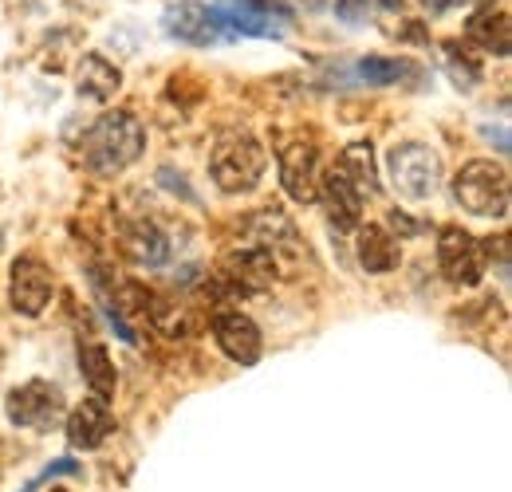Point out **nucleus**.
<instances>
[{
	"label": "nucleus",
	"mask_w": 512,
	"mask_h": 492,
	"mask_svg": "<svg viewBox=\"0 0 512 492\" xmlns=\"http://www.w3.org/2000/svg\"><path fill=\"white\" fill-rule=\"evenodd\" d=\"M166 32L182 44H193V48H209L225 36L221 20L213 16L209 4H197V0H186V4H174L166 8Z\"/></svg>",
	"instance_id": "obj_8"
},
{
	"label": "nucleus",
	"mask_w": 512,
	"mask_h": 492,
	"mask_svg": "<svg viewBox=\"0 0 512 492\" xmlns=\"http://www.w3.org/2000/svg\"><path fill=\"white\" fill-rule=\"evenodd\" d=\"M4 410H8V422H12V426L48 433L60 426L67 406H64L60 386H52V382H44V378H32V382H24V386H16V390L8 394Z\"/></svg>",
	"instance_id": "obj_5"
},
{
	"label": "nucleus",
	"mask_w": 512,
	"mask_h": 492,
	"mask_svg": "<svg viewBox=\"0 0 512 492\" xmlns=\"http://www.w3.org/2000/svg\"><path fill=\"white\" fill-rule=\"evenodd\" d=\"M146 146V130L130 111H111L87 130L83 138V162L99 174V178H115L123 174L130 162H138Z\"/></svg>",
	"instance_id": "obj_1"
},
{
	"label": "nucleus",
	"mask_w": 512,
	"mask_h": 492,
	"mask_svg": "<svg viewBox=\"0 0 512 492\" xmlns=\"http://www.w3.org/2000/svg\"><path fill=\"white\" fill-rule=\"evenodd\" d=\"M213 335H217V347L233 359V363H241V367H253L256 359H260V327H256L249 315H241V311H225V315H217L213 319Z\"/></svg>",
	"instance_id": "obj_9"
},
{
	"label": "nucleus",
	"mask_w": 512,
	"mask_h": 492,
	"mask_svg": "<svg viewBox=\"0 0 512 492\" xmlns=\"http://www.w3.org/2000/svg\"><path fill=\"white\" fill-rule=\"evenodd\" d=\"M264 166H268V154H264V146L256 142L253 134H229L209 154V178L229 197L256 189L260 178H264Z\"/></svg>",
	"instance_id": "obj_2"
},
{
	"label": "nucleus",
	"mask_w": 512,
	"mask_h": 492,
	"mask_svg": "<svg viewBox=\"0 0 512 492\" xmlns=\"http://www.w3.org/2000/svg\"><path fill=\"white\" fill-rule=\"evenodd\" d=\"M390 225H394L398 233H406V237H410V233H418V225H414L410 217H402V213H390Z\"/></svg>",
	"instance_id": "obj_23"
},
{
	"label": "nucleus",
	"mask_w": 512,
	"mask_h": 492,
	"mask_svg": "<svg viewBox=\"0 0 512 492\" xmlns=\"http://www.w3.org/2000/svg\"><path fill=\"white\" fill-rule=\"evenodd\" d=\"M79 370H83V378H87V386L95 390L99 402H107L115 394V367H111L107 347H99V343L79 347Z\"/></svg>",
	"instance_id": "obj_20"
},
{
	"label": "nucleus",
	"mask_w": 512,
	"mask_h": 492,
	"mask_svg": "<svg viewBox=\"0 0 512 492\" xmlns=\"http://www.w3.org/2000/svg\"><path fill=\"white\" fill-rule=\"evenodd\" d=\"M438 264H442L449 284L473 288L485 280V252L477 245V237H469L457 225L442 229V237H438Z\"/></svg>",
	"instance_id": "obj_6"
},
{
	"label": "nucleus",
	"mask_w": 512,
	"mask_h": 492,
	"mask_svg": "<svg viewBox=\"0 0 512 492\" xmlns=\"http://www.w3.org/2000/svg\"><path fill=\"white\" fill-rule=\"evenodd\" d=\"M465 36L477 48L493 52V56H509V20H505V12H477L465 24Z\"/></svg>",
	"instance_id": "obj_19"
},
{
	"label": "nucleus",
	"mask_w": 512,
	"mask_h": 492,
	"mask_svg": "<svg viewBox=\"0 0 512 492\" xmlns=\"http://www.w3.org/2000/svg\"><path fill=\"white\" fill-rule=\"evenodd\" d=\"M335 170L355 185L363 197H371V193L379 189V182H375V158H371V146H367V142H351V146L339 154Z\"/></svg>",
	"instance_id": "obj_18"
},
{
	"label": "nucleus",
	"mask_w": 512,
	"mask_h": 492,
	"mask_svg": "<svg viewBox=\"0 0 512 492\" xmlns=\"http://www.w3.org/2000/svg\"><path fill=\"white\" fill-rule=\"evenodd\" d=\"M335 8H339V16H343V20H351V24H363V20H371V8H367V0H339Z\"/></svg>",
	"instance_id": "obj_22"
},
{
	"label": "nucleus",
	"mask_w": 512,
	"mask_h": 492,
	"mask_svg": "<svg viewBox=\"0 0 512 492\" xmlns=\"http://www.w3.org/2000/svg\"><path fill=\"white\" fill-rule=\"evenodd\" d=\"M304 4H308V8H320L323 0H304Z\"/></svg>",
	"instance_id": "obj_25"
},
{
	"label": "nucleus",
	"mask_w": 512,
	"mask_h": 492,
	"mask_svg": "<svg viewBox=\"0 0 512 492\" xmlns=\"http://www.w3.org/2000/svg\"><path fill=\"white\" fill-rule=\"evenodd\" d=\"M52 492H64V489H52Z\"/></svg>",
	"instance_id": "obj_26"
},
{
	"label": "nucleus",
	"mask_w": 512,
	"mask_h": 492,
	"mask_svg": "<svg viewBox=\"0 0 512 492\" xmlns=\"http://www.w3.org/2000/svg\"><path fill=\"white\" fill-rule=\"evenodd\" d=\"M213 16L221 20V28L241 32V36H260V40H276L280 36V28L272 24V16L249 8L245 0H221V4H213Z\"/></svg>",
	"instance_id": "obj_16"
},
{
	"label": "nucleus",
	"mask_w": 512,
	"mask_h": 492,
	"mask_svg": "<svg viewBox=\"0 0 512 492\" xmlns=\"http://www.w3.org/2000/svg\"><path fill=\"white\" fill-rule=\"evenodd\" d=\"M221 272H225L233 284H241L245 292H260V288H268L272 276H276V256H272L264 245L237 248V252L225 256Z\"/></svg>",
	"instance_id": "obj_12"
},
{
	"label": "nucleus",
	"mask_w": 512,
	"mask_h": 492,
	"mask_svg": "<svg viewBox=\"0 0 512 492\" xmlns=\"http://www.w3.org/2000/svg\"><path fill=\"white\" fill-rule=\"evenodd\" d=\"M123 252H127L134 264L154 268V264H162V260L170 256V245H166V237H162L158 225H150V221H134L127 233H123Z\"/></svg>",
	"instance_id": "obj_17"
},
{
	"label": "nucleus",
	"mask_w": 512,
	"mask_h": 492,
	"mask_svg": "<svg viewBox=\"0 0 512 492\" xmlns=\"http://www.w3.org/2000/svg\"><path fill=\"white\" fill-rule=\"evenodd\" d=\"M359 75L375 87H386V83H398L402 75H410V63L406 60H363L359 63Z\"/></svg>",
	"instance_id": "obj_21"
},
{
	"label": "nucleus",
	"mask_w": 512,
	"mask_h": 492,
	"mask_svg": "<svg viewBox=\"0 0 512 492\" xmlns=\"http://www.w3.org/2000/svg\"><path fill=\"white\" fill-rule=\"evenodd\" d=\"M316 197H323L327 217H331L335 229H355V225H359V217H363V201H367V197L347 182L335 166L323 174V185L316 189Z\"/></svg>",
	"instance_id": "obj_11"
},
{
	"label": "nucleus",
	"mask_w": 512,
	"mask_h": 492,
	"mask_svg": "<svg viewBox=\"0 0 512 492\" xmlns=\"http://www.w3.org/2000/svg\"><path fill=\"white\" fill-rule=\"evenodd\" d=\"M316 178H320V170H316V146L292 142V146L280 150V182H284L292 201H300V205L316 201V189H320Z\"/></svg>",
	"instance_id": "obj_10"
},
{
	"label": "nucleus",
	"mask_w": 512,
	"mask_h": 492,
	"mask_svg": "<svg viewBox=\"0 0 512 492\" xmlns=\"http://www.w3.org/2000/svg\"><path fill=\"white\" fill-rule=\"evenodd\" d=\"M355 252H359V264L363 272L371 276H383L398 264V237H390L383 225H363L359 229V241H355Z\"/></svg>",
	"instance_id": "obj_15"
},
{
	"label": "nucleus",
	"mask_w": 512,
	"mask_h": 492,
	"mask_svg": "<svg viewBox=\"0 0 512 492\" xmlns=\"http://www.w3.org/2000/svg\"><path fill=\"white\" fill-rule=\"evenodd\" d=\"M453 201L473 217H509V170L473 158L453 174Z\"/></svg>",
	"instance_id": "obj_3"
},
{
	"label": "nucleus",
	"mask_w": 512,
	"mask_h": 492,
	"mask_svg": "<svg viewBox=\"0 0 512 492\" xmlns=\"http://www.w3.org/2000/svg\"><path fill=\"white\" fill-rule=\"evenodd\" d=\"M386 174L398 197L406 201H426L442 185V158L426 142H402L386 154Z\"/></svg>",
	"instance_id": "obj_4"
},
{
	"label": "nucleus",
	"mask_w": 512,
	"mask_h": 492,
	"mask_svg": "<svg viewBox=\"0 0 512 492\" xmlns=\"http://www.w3.org/2000/svg\"><path fill=\"white\" fill-rule=\"evenodd\" d=\"M379 4H383L386 12H398V8H402V0H379Z\"/></svg>",
	"instance_id": "obj_24"
},
{
	"label": "nucleus",
	"mask_w": 512,
	"mask_h": 492,
	"mask_svg": "<svg viewBox=\"0 0 512 492\" xmlns=\"http://www.w3.org/2000/svg\"><path fill=\"white\" fill-rule=\"evenodd\" d=\"M52 292H56V280L44 260H36V256L12 260V308L20 315H40L52 304Z\"/></svg>",
	"instance_id": "obj_7"
},
{
	"label": "nucleus",
	"mask_w": 512,
	"mask_h": 492,
	"mask_svg": "<svg viewBox=\"0 0 512 492\" xmlns=\"http://www.w3.org/2000/svg\"><path fill=\"white\" fill-rule=\"evenodd\" d=\"M119 87H123V71L107 60V56L87 52L83 60L75 63V91H79L83 99L107 103V99H115Z\"/></svg>",
	"instance_id": "obj_14"
},
{
	"label": "nucleus",
	"mask_w": 512,
	"mask_h": 492,
	"mask_svg": "<svg viewBox=\"0 0 512 492\" xmlns=\"http://www.w3.org/2000/svg\"><path fill=\"white\" fill-rule=\"evenodd\" d=\"M111 433V410L99 398H83L71 414H67V441L75 449H99Z\"/></svg>",
	"instance_id": "obj_13"
}]
</instances>
